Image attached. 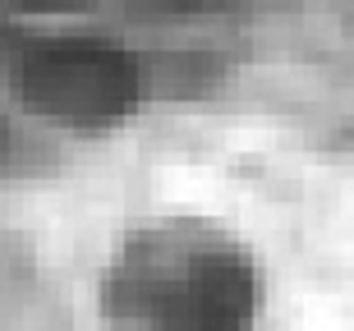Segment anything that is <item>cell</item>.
<instances>
[{
	"label": "cell",
	"mask_w": 354,
	"mask_h": 331,
	"mask_svg": "<svg viewBox=\"0 0 354 331\" xmlns=\"http://www.w3.org/2000/svg\"><path fill=\"white\" fill-rule=\"evenodd\" d=\"M263 267L212 221L138 225L120 239L97 281L106 331H258Z\"/></svg>",
	"instance_id": "6da1fadb"
},
{
	"label": "cell",
	"mask_w": 354,
	"mask_h": 331,
	"mask_svg": "<svg viewBox=\"0 0 354 331\" xmlns=\"http://www.w3.org/2000/svg\"><path fill=\"white\" fill-rule=\"evenodd\" d=\"M14 97L51 124L106 133L143 102L138 55L102 37H32L14 41L5 60Z\"/></svg>",
	"instance_id": "7a4b0ae2"
},
{
	"label": "cell",
	"mask_w": 354,
	"mask_h": 331,
	"mask_svg": "<svg viewBox=\"0 0 354 331\" xmlns=\"http://www.w3.org/2000/svg\"><path fill=\"white\" fill-rule=\"evenodd\" d=\"M19 5L32 14H60V10H74V5H88V0H19Z\"/></svg>",
	"instance_id": "3957f363"
}]
</instances>
